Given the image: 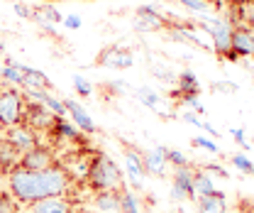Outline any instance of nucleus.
I'll return each mask as SVG.
<instances>
[{
    "mask_svg": "<svg viewBox=\"0 0 254 213\" xmlns=\"http://www.w3.org/2000/svg\"><path fill=\"white\" fill-rule=\"evenodd\" d=\"M68 189H71V177L66 169L57 167V164L49 169H42V172H27V169L17 167L7 174V194L25 206L42 201V199L64 196Z\"/></svg>",
    "mask_w": 254,
    "mask_h": 213,
    "instance_id": "nucleus-1",
    "label": "nucleus"
},
{
    "mask_svg": "<svg viewBox=\"0 0 254 213\" xmlns=\"http://www.w3.org/2000/svg\"><path fill=\"white\" fill-rule=\"evenodd\" d=\"M123 172L108 154L98 152L88 164V184L95 191H123Z\"/></svg>",
    "mask_w": 254,
    "mask_h": 213,
    "instance_id": "nucleus-2",
    "label": "nucleus"
},
{
    "mask_svg": "<svg viewBox=\"0 0 254 213\" xmlns=\"http://www.w3.org/2000/svg\"><path fill=\"white\" fill-rule=\"evenodd\" d=\"M25 96L15 89H2L0 91V125L2 127H15L25 122Z\"/></svg>",
    "mask_w": 254,
    "mask_h": 213,
    "instance_id": "nucleus-3",
    "label": "nucleus"
},
{
    "mask_svg": "<svg viewBox=\"0 0 254 213\" xmlns=\"http://www.w3.org/2000/svg\"><path fill=\"white\" fill-rule=\"evenodd\" d=\"M7 132L5 135H0L5 142H10L15 150L20 154L30 152V150H34L39 142H37V135H34V130L32 127H27V125H15V127H5Z\"/></svg>",
    "mask_w": 254,
    "mask_h": 213,
    "instance_id": "nucleus-4",
    "label": "nucleus"
},
{
    "mask_svg": "<svg viewBox=\"0 0 254 213\" xmlns=\"http://www.w3.org/2000/svg\"><path fill=\"white\" fill-rule=\"evenodd\" d=\"M25 120H27V127H32V130H52L57 115L49 113V108H44L39 101H27L25 103Z\"/></svg>",
    "mask_w": 254,
    "mask_h": 213,
    "instance_id": "nucleus-5",
    "label": "nucleus"
},
{
    "mask_svg": "<svg viewBox=\"0 0 254 213\" xmlns=\"http://www.w3.org/2000/svg\"><path fill=\"white\" fill-rule=\"evenodd\" d=\"M210 37H213V49H215L218 57H222V59L227 57L230 61L237 59V54L232 52V27H230L227 20H220L218 27L210 32Z\"/></svg>",
    "mask_w": 254,
    "mask_h": 213,
    "instance_id": "nucleus-6",
    "label": "nucleus"
},
{
    "mask_svg": "<svg viewBox=\"0 0 254 213\" xmlns=\"http://www.w3.org/2000/svg\"><path fill=\"white\" fill-rule=\"evenodd\" d=\"M134 64V57L129 49H123L120 44H113L108 49L100 52L98 57V66H108V69H129Z\"/></svg>",
    "mask_w": 254,
    "mask_h": 213,
    "instance_id": "nucleus-7",
    "label": "nucleus"
},
{
    "mask_svg": "<svg viewBox=\"0 0 254 213\" xmlns=\"http://www.w3.org/2000/svg\"><path fill=\"white\" fill-rule=\"evenodd\" d=\"M20 167L27 169V172H42V169H49L54 167V152L47 150V147H34L30 152H25L20 157Z\"/></svg>",
    "mask_w": 254,
    "mask_h": 213,
    "instance_id": "nucleus-8",
    "label": "nucleus"
},
{
    "mask_svg": "<svg viewBox=\"0 0 254 213\" xmlns=\"http://www.w3.org/2000/svg\"><path fill=\"white\" fill-rule=\"evenodd\" d=\"M134 15H137V17H134V27H137L139 32H159V30L166 27V17L159 15L152 5H142V7H137Z\"/></svg>",
    "mask_w": 254,
    "mask_h": 213,
    "instance_id": "nucleus-9",
    "label": "nucleus"
},
{
    "mask_svg": "<svg viewBox=\"0 0 254 213\" xmlns=\"http://www.w3.org/2000/svg\"><path fill=\"white\" fill-rule=\"evenodd\" d=\"M125 172H127V182L132 184V189H142L144 186V162H142V154L132 147L125 150Z\"/></svg>",
    "mask_w": 254,
    "mask_h": 213,
    "instance_id": "nucleus-10",
    "label": "nucleus"
},
{
    "mask_svg": "<svg viewBox=\"0 0 254 213\" xmlns=\"http://www.w3.org/2000/svg\"><path fill=\"white\" fill-rule=\"evenodd\" d=\"M64 108H66V115H71V120H73V125H76L78 130H83V132H88V135H93L95 130H98L93 118L88 115V110H86L76 98H66V101H64Z\"/></svg>",
    "mask_w": 254,
    "mask_h": 213,
    "instance_id": "nucleus-11",
    "label": "nucleus"
},
{
    "mask_svg": "<svg viewBox=\"0 0 254 213\" xmlns=\"http://www.w3.org/2000/svg\"><path fill=\"white\" fill-rule=\"evenodd\" d=\"M232 52L237 57H254V30L250 27H232Z\"/></svg>",
    "mask_w": 254,
    "mask_h": 213,
    "instance_id": "nucleus-12",
    "label": "nucleus"
},
{
    "mask_svg": "<svg viewBox=\"0 0 254 213\" xmlns=\"http://www.w3.org/2000/svg\"><path fill=\"white\" fill-rule=\"evenodd\" d=\"M30 213H73V204L66 196H52L30 204Z\"/></svg>",
    "mask_w": 254,
    "mask_h": 213,
    "instance_id": "nucleus-13",
    "label": "nucleus"
},
{
    "mask_svg": "<svg viewBox=\"0 0 254 213\" xmlns=\"http://www.w3.org/2000/svg\"><path fill=\"white\" fill-rule=\"evenodd\" d=\"M142 162H144V172H149V174H154V177H164L166 174V147H154V150H149V152L142 157Z\"/></svg>",
    "mask_w": 254,
    "mask_h": 213,
    "instance_id": "nucleus-14",
    "label": "nucleus"
},
{
    "mask_svg": "<svg viewBox=\"0 0 254 213\" xmlns=\"http://www.w3.org/2000/svg\"><path fill=\"white\" fill-rule=\"evenodd\" d=\"M93 209L95 213H120V191H98Z\"/></svg>",
    "mask_w": 254,
    "mask_h": 213,
    "instance_id": "nucleus-15",
    "label": "nucleus"
},
{
    "mask_svg": "<svg viewBox=\"0 0 254 213\" xmlns=\"http://www.w3.org/2000/svg\"><path fill=\"white\" fill-rule=\"evenodd\" d=\"M198 213H227V201H225V194L215 189V194L198 199Z\"/></svg>",
    "mask_w": 254,
    "mask_h": 213,
    "instance_id": "nucleus-16",
    "label": "nucleus"
},
{
    "mask_svg": "<svg viewBox=\"0 0 254 213\" xmlns=\"http://www.w3.org/2000/svg\"><path fill=\"white\" fill-rule=\"evenodd\" d=\"M20 157L22 154L17 152L10 142H5L2 137H0V172H12V169H17L20 167Z\"/></svg>",
    "mask_w": 254,
    "mask_h": 213,
    "instance_id": "nucleus-17",
    "label": "nucleus"
},
{
    "mask_svg": "<svg viewBox=\"0 0 254 213\" xmlns=\"http://www.w3.org/2000/svg\"><path fill=\"white\" fill-rule=\"evenodd\" d=\"M215 194V184L208 177V172H195L193 177V199H203V196H210Z\"/></svg>",
    "mask_w": 254,
    "mask_h": 213,
    "instance_id": "nucleus-18",
    "label": "nucleus"
},
{
    "mask_svg": "<svg viewBox=\"0 0 254 213\" xmlns=\"http://www.w3.org/2000/svg\"><path fill=\"white\" fill-rule=\"evenodd\" d=\"M193 177H195V172L190 167H179L174 172V186L184 189L189 194V199H193Z\"/></svg>",
    "mask_w": 254,
    "mask_h": 213,
    "instance_id": "nucleus-19",
    "label": "nucleus"
},
{
    "mask_svg": "<svg viewBox=\"0 0 254 213\" xmlns=\"http://www.w3.org/2000/svg\"><path fill=\"white\" fill-rule=\"evenodd\" d=\"M179 86H181V96H198V91H200V84L190 69L179 74Z\"/></svg>",
    "mask_w": 254,
    "mask_h": 213,
    "instance_id": "nucleus-20",
    "label": "nucleus"
},
{
    "mask_svg": "<svg viewBox=\"0 0 254 213\" xmlns=\"http://www.w3.org/2000/svg\"><path fill=\"white\" fill-rule=\"evenodd\" d=\"M52 132L57 137H66V140H76L78 137V127L73 122H68L66 118H57L54 125H52Z\"/></svg>",
    "mask_w": 254,
    "mask_h": 213,
    "instance_id": "nucleus-21",
    "label": "nucleus"
},
{
    "mask_svg": "<svg viewBox=\"0 0 254 213\" xmlns=\"http://www.w3.org/2000/svg\"><path fill=\"white\" fill-rule=\"evenodd\" d=\"M120 213H142L139 211L137 196H134L129 189H123V191H120Z\"/></svg>",
    "mask_w": 254,
    "mask_h": 213,
    "instance_id": "nucleus-22",
    "label": "nucleus"
},
{
    "mask_svg": "<svg viewBox=\"0 0 254 213\" xmlns=\"http://www.w3.org/2000/svg\"><path fill=\"white\" fill-rule=\"evenodd\" d=\"M0 79L5 81V84H15V86H25V76H22V71L17 69V66H2L0 69Z\"/></svg>",
    "mask_w": 254,
    "mask_h": 213,
    "instance_id": "nucleus-23",
    "label": "nucleus"
},
{
    "mask_svg": "<svg viewBox=\"0 0 254 213\" xmlns=\"http://www.w3.org/2000/svg\"><path fill=\"white\" fill-rule=\"evenodd\" d=\"M137 101L142 103V106H147V108H159V103H161V98H159L157 93L152 91V89H137Z\"/></svg>",
    "mask_w": 254,
    "mask_h": 213,
    "instance_id": "nucleus-24",
    "label": "nucleus"
},
{
    "mask_svg": "<svg viewBox=\"0 0 254 213\" xmlns=\"http://www.w3.org/2000/svg\"><path fill=\"white\" fill-rule=\"evenodd\" d=\"M32 20H34V22H37V25H39L42 30L47 32L49 37H59V32H57V25H52V22H49V20H47V17H44V15L39 12V10H32Z\"/></svg>",
    "mask_w": 254,
    "mask_h": 213,
    "instance_id": "nucleus-25",
    "label": "nucleus"
},
{
    "mask_svg": "<svg viewBox=\"0 0 254 213\" xmlns=\"http://www.w3.org/2000/svg\"><path fill=\"white\" fill-rule=\"evenodd\" d=\"M73 89H76V93H78V96H86V98L93 93L91 81H88L86 76H81V74H76V76H73Z\"/></svg>",
    "mask_w": 254,
    "mask_h": 213,
    "instance_id": "nucleus-26",
    "label": "nucleus"
},
{
    "mask_svg": "<svg viewBox=\"0 0 254 213\" xmlns=\"http://www.w3.org/2000/svg\"><path fill=\"white\" fill-rule=\"evenodd\" d=\"M166 162H171L176 169L179 167H189V157L186 154L179 152V150H169V147H166Z\"/></svg>",
    "mask_w": 254,
    "mask_h": 213,
    "instance_id": "nucleus-27",
    "label": "nucleus"
},
{
    "mask_svg": "<svg viewBox=\"0 0 254 213\" xmlns=\"http://www.w3.org/2000/svg\"><path fill=\"white\" fill-rule=\"evenodd\" d=\"M39 12H42V15H44V17H47L52 25H59V22H64V15L57 10V7H54V5H42V7H39Z\"/></svg>",
    "mask_w": 254,
    "mask_h": 213,
    "instance_id": "nucleus-28",
    "label": "nucleus"
},
{
    "mask_svg": "<svg viewBox=\"0 0 254 213\" xmlns=\"http://www.w3.org/2000/svg\"><path fill=\"white\" fill-rule=\"evenodd\" d=\"M232 164L240 169V172H247V174H254V164L250 157H245V154H232Z\"/></svg>",
    "mask_w": 254,
    "mask_h": 213,
    "instance_id": "nucleus-29",
    "label": "nucleus"
},
{
    "mask_svg": "<svg viewBox=\"0 0 254 213\" xmlns=\"http://www.w3.org/2000/svg\"><path fill=\"white\" fill-rule=\"evenodd\" d=\"M193 145L195 147H203V150H208L210 154H218L220 150H218V145H215V140H210V137H203V135H195L193 137Z\"/></svg>",
    "mask_w": 254,
    "mask_h": 213,
    "instance_id": "nucleus-30",
    "label": "nucleus"
},
{
    "mask_svg": "<svg viewBox=\"0 0 254 213\" xmlns=\"http://www.w3.org/2000/svg\"><path fill=\"white\" fill-rule=\"evenodd\" d=\"M184 7H189L193 12H208L210 10V5H208V0H179Z\"/></svg>",
    "mask_w": 254,
    "mask_h": 213,
    "instance_id": "nucleus-31",
    "label": "nucleus"
},
{
    "mask_svg": "<svg viewBox=\"0 0 254 213\" xmlns=\"http://www.w3.org/2000/svg\"><path fill=\"white\" fill-rule=\"evenodd\" d=\"M64 27H66V30H81V27H83L81 15H66V17H64Z\"/></svg>",
    "mask_w": 254,
    "mask_h": 213,
    "instance_id": "nucleus-32",
    "label": "nucleus"
},
{
    "mask_svg": "<svg viewBox=\"0 0 254 213\" xmlns=\"http://www.w3.org/2000/svg\"><path fill=\"white\" fill-rule=\"evenodd\" d=\"M203 172H215V174H218V177H222V179H227V177H230L225 167H220V164H213V162H208V164L203 167Z\"/></svg>",
    "mask_w": 254,
    "mask_h": 213,
    "instance_id": "nucleus-33",
    "label": "nucleus"
},
{
    "mask_svg": "<svg viewBox=\"0 0 254 213\" xmlns=\"http://www.w3.org/2000/svg\"><path fill=\"white\" fill-rule=\"evenodd\" d=\"M230 132H232V137H235V142H237L240 147H245V150L250 147V145H247V140H245V130H242V127H232Z\"/></svg>",
    "mask_w": 254,
    "mask_h": 213,
    "instance_id": "nucleus-34",
    "label": "nucleus"
},
{
    "mask_svg": "<svg viewBox=\"0 0 254 213\" xmlns=\"http://www.w3.org/2000/svg\"><path fill=\"white\" fill-rule=\"evenodd\" d=\"M12 10H15L20 17H27V20H32V7H30V5H25V2H15V5H12Z\"/></svg>",
    "mask_w": 254,
    "mask_h": 213,
    "instance_id": "nucleus-35",
    "label": "nucleus"
},
{
    "mask_svg": "<svg viewBox=\"0 0 254 213\" xmlns=\"http://www.w3.org/2000/svg\"><path fill=\"white\" fill-rule=\"evenodd\" d=\"M184 103L190 106L193 110H198V113H203V106H200V101H198V96H184Z\"/></svg>",
    "mask_w": 254,
    "mask_h": 213,
    "instance_id": "nucleus-36",
    "label": "nucleus"
},
{
    "mask_svg": "<svg viewBox=\"0 0 254 213\" xmlns=\"http://www.w3.org/2000/svg\"><path fill=\"white\" fill-rule=\"evenodd\" d=\"M184 120L190 122V125H195V127H200V125H203V120H200V118H195V113H190V110L184 113Z\"/></svg>",
    "mask_w": 254,
    "mask_h": 213,
    "instance_id": "nucleus-37",
    "label": "nucleus"
},
{
    "mask_svg": "<svg viewBox=\"0 0 254 213\" xmlns=\"http://www.w3.org/2000/svg\"><path fill=\"white\" fill-rule=\"evenodd\" d=\"M245 17H247V25H245V27L254 30V5H250V7L245 10Z\"/></svg>",
    "mask_w": 254,
    "mask_h": 213,
    "instance_id": "nucleus-38",
    "label": "nucleus"
},
{
    "mask_svg": "<svg viewBox=\"0 0 254 213\" xmlns=\"http://www.w3.org/2000/svg\"><path fill=\"white\" fill-rule=\"evenodd\" d=\"M215 91H237V84H213Z\"/></svg>",
    "mask_w": 254,
    "mask_h": 213,
    "instance_id": "nucleus-39",
    "label": "nucleus"
},
{
    "mask_svg": "<svg viewBox=\"0 0 254 213\" xmlns=\"http://www.w3.org/2000/svg\"><path fill=\"white\" fill-rule=\"evenodd\" d=\"M200 130H205V132H208L210 137H218V130H215V127H213L210 122H205V120H203V125H200Z\"/></svg>",
    "mask_w": 254,
    "mask_h": 213,
    "instance_id": "nucleus-40",
    "label": "nucleus"
},
{
    "mask_svg": "<svg viewBox=\"0 0 254 213\" xmlns=\"http://www.w3.org/2000/svg\"><path fill=\"white\" fill-rule=\"evenodd\" d=\"M157 76L161 81H174V74L171 71H164V69H157Z\"/></svg>",
    "mask_w": 254,
    "mask_h": 213,
    "instance_id": "nucleus-41",
    "label": "nucleus"
},
{
    "mask_svg": "<svg viewBox=\"0 0 254 213\" xmlns=\"http://www.w3.org/2000/svg\"><path fill=\"white\" fill-rule=\"evenodd\" d=\"M73 213H91L88 209H78V211H73Z\"/></svg>",
    "mask_w": 254,
    "mask_h": 213,
    "instance_id": "nucleus-42",
    "label": "nucleus"
},
{
    "mask_svg": "<svg viewBox=\"0 0 254 213\" xmlns=\"http://www.w3.org/2000/svg\"><path fill=\"white\" fill-rule=\"evenodd\" d=\"M2 52H5V44H2V42H0V54H2Z\"/></svg>",
    "mask_w": 254,
    "mask_h": 213,
    "instance_id": "nucleus-43",
    "label": "nucleus"
},
{
    "mask_svg": "<svg viewBox=\"0 0 254 213\" xmlns=\"http://www.w3.org/2000/svg\"><path fill=\"white\" fill-rule=\"evenodd\" d=\"M0 132H2V125H0Z\"/></svg>",
    "mask_w": 254,
    "mask_h": 213,
    "instance_id": "nucleus-44",
    "label": "nucleus"
}]
</instances>
